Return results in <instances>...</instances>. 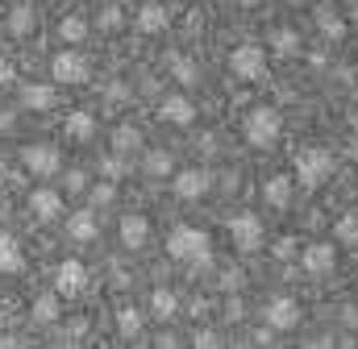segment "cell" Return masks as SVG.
<instances>
[{"instance_id":"cell-6","label":"cell","mask_w":358,"mask_h":349,"mask_svg":"<svg viewBox=\"0 0 358 349\" xmlns=\"http://www.w3.org/2000/svg\"><path fill=\"white\" fill-rule=\"evenodd\" d=\"M59 316H63L59 291H46V295H38V299H34V308H29V320H34V325H59Z\"/></svg>"},{"instance_id":"cell-13","label":"cell","mask_w":358,"mask_h":349,"mask_svg":"<svg viewBox=\"0 0 358 349\" xmlns=\"http://www.w3.org/2000/svg\"><path fill=\"white\" fill-rule=\"evenodd\" d=\"M84 34H88V25H84L80 17H63V21H59V38H63V42H84Z\"/></svg>"},{"instance_id":"cell-9","label":"cell","mask_w":358,"mask_h":349,"mask_svg":"<svg viewBox=\"0 0 358 349\" xmlns=\"http://www.w3.org/2000/svg\"><path fill=\"white\" fill-rule=\"evenodd\" d=\"M34 25H38V21H34V8H29V4H17V8L8 13V21H4V29H8L13 38H25Z\"/></svg>"},{"instance_id":"cell-18","label":"cell","mask_w":358,"mask_h":349,"mask_svg":"<svg viewBox=\"0 0 358 349\" xmlns=\"http://www.w3.org/2000/svg\"><path fill=\"white\" fill-rule=\"evenodd\" d=\"M13 121H17V112H13V108H4V112H0V133H8V129H13Z\"/></svg>"},{"instance_id":"cell-2","label":"cell","mask_w":358,"mask_h":349,"mask_svg":"<svg viewBox=\"0 0 358 349\" xmlns=\"http://www.w3.org/2000/svg\"><path fill=\"white\" fill-rule=\"evenodd\" d=\"M21 163H25V171L38 174V179H50V174L63 171V163H59V150H55V146H25V150H21Z\"/></svg>"},{"instance_id":"cell-8","label":"cell","mask_w":358,"mask_h":349,"mask_svg":"<svg viewBox=\"0 0 358 349\" xmlns=\"http://www.w3.org/2000/svg\"><path fill=\"white\" fill-rule=\"evenodd\" d=\"M171 250H176L179 258H196V254L204 258V237H196L192 229H179L176 237H171Z\"/></svg>"},{"instance_id":"cell-15","label":"cell","mask_w":358,"mask_h":349,"mask_svg":"<svg viewBox=\"0 0 358 349\" xmlns=\"http://www.w3.org/2000/svg\"><path fill=\"white\" fill-rule=\"evenodd\" d=\"M271 117H255V138H271Z\"/></svg>"},{"instance_id":"cell-14","label":"cell","mask_w":358,"mask_h":349,"mask_svg":"<svg viewBox=\"0 0 358 349\" xmlns=\"http://www.w3.org/2000/svg\"><path fill=\"white\" fill-rule=\"evenodd\" d=\"M255 59H259L255 50H242V54H238V67H242L246 75H255V71H259V63H255Z\"/></svg>"},{"instance_id":"cell-16","label":"cell","mask_w":358,"mask_h":349,"mask_svg":"<svg viewBox=\"0 0 358 349\" xmlns=\"http://www.w3.org/2000/svg\"><path fill=\"white\" fill-rule=\"evenodd\" d=\"M134 142H138V133H134V129H117V146H121V150H125V146H134Z\"/></svg>"},{"instance_id":"cell-5","label":"cell","mask_w":358,"mask_h":349,"mask_svg":"<svg viewBox=\"0 0 358 349\" xmlns=\"http://www.w3.org/2000/svg\"><path fill=\"white\" fill-rule=\"evenodd\" d=\"M21 104L34 108V112H46V108L59 104V91L50 84H21Z\"/></svg>"},{"instance_id":"cell-23","label":"cell","mask_w":358,"mask_h":349,"mask_svg":"<svg viewBox=\"0 0 358 349\" xmlns=\"http://www.w3.org/2000/svg\"><path fill=\"white\" fill-rule=\"evenodd\" d=\"M142 29H159V13H146L142 17Z\"/></svg>"},{"instance_id":"cell-22","label":"cell","mask_w":358,"mask_h":349,"mask_svg":"<svg viewBox=\"0 0 358 349\" xmlns=\"http://www.w3.org/2000/svg\"><path fill=\"white\" fill-rule=\"evenodd\" d=\"M167 112H171V117H179V121H183V117H187V104H179V100H176V104H167Z\"/></svg>"},{"instance_id":"cell-7","label":"cell","mask_w":358,"mask_h":349,"mask_svg":"<svg viewBox=\"0 0 358 349\" xmlns=\"http://www.w3.org/2000/svg\"><path fill=\"white\" fill-rule=\"evenodd\" d=\"M21 266H25V258H21L17 237H13L8 229H0V274H17Z\"/></svg>"},{"instance_id":"cell-17","label":"cell","mask_w":358,"mask_h":349,"mask_svg":"<svg viewBox=\"0 0 358 349\" xmlns=\"http://www.w3.org/2000/svg\"><path fill=\"white\" fill-rule=\"evenodd\" d=\"M121 329L134 333V329H138V312H121Z\"/></svg>"},{"instance_id":"cell-20","label":"cell","mask_w":358,"mask_h":349,"mask_svg":"<svg viewBox=\"0 0 358 349\" xmlns=\"http://www.w3.org/2000/svg\"><path fill=\"white\" fill-rule=\"evenodd\" d=\"M179 187H183V195H196V187H200V179H196V174H187V179L179 183Z\"/></svg>"},{"instance_id":"cell-4","label":"cell","mask_w":358,"mask_h":349,"mask_svg":"<svg viewBox=\"0 0 358 349\" xmlns=\"http://www.w3.org/2000/svg\"><path fill=\"white\" fill-rule=\"evenodd\" d=\"M29 212L38 216V221H59L63 216V195L59 191H50V187H38V191H29Z\"/></svg>"},{"instance_id":"cell-19","label":"cell","mask_w":358,"mask_h":349,"mask_svg":"<svg viewBox=\"0 0 358 349\" xmlns=\"http://www.w3.org/2000/svg\"><path fill=\"white\" fill-rule=\"evenodd\" d=\"M84 187V174L80 171H67V191H80Z\"/></svg>"},{"instance_id":"cell-12","label":"cell","mask_w":358,"mask_h":349,"mask_svg":"<svg viewBox=\"0 0 358 349\" xmlns=\"http://www.w3.org/2000/svg\"><path fill=\"white\" fill-rule=\"evenodd\" d=\"M142 237H146V221H142V216L121 221V242H125V246H142Z\"/></svg>"},{"instance_id":"cell-1","label":"cell","mask_w":358,"mask_h":349,"mask_svg":"<svg viewBox=\"0 0 358 349\" xmlns=\"http://www.w3.org/2000/svg\"><path fill=\"white\" fill-rule=\"evenodd\" d=\"M50 75H55V84H84L88 80V63L76 50H59L50 59Z\"/></svg>"},{"instance_id":"cell-3","label":"cell","mask_w":358,"mask_h":349,"mask_svg":"<svg viewBox=\"0 0 358 349\" xmlns=\"http://www.w3.org/2000/svg\"><path fill=\"white\" fill-rule=\"evenodd\" d=\"M84 283H88V270H84V262L67 258L59 270H55V291H59V295H80V291H84Z\"/></svg>"},{"instance_id":"cell-24","label":"cell","mask_w":358,"mask_h":349,"mask_svg":"<svg viewBox=\"0 0 358 349\" xmlns=\"http://www.w3.org/2000/svg\"><path fill=\"white\" fill-rule=\"evenodd\" d=\"M0 179H4V163H0Z\"/></svg>"},{"instance_id":"cell-11","label":"cell","mask_w":358,"mask_h":349,"mask_svg":"<svg viewBox=\"0 0 358 349\" xmlns=\"http://www.w3.org/2000/svg\"><path fill=\"white\" fill-rule=\"evenodd\" d=\"M67 233H71L76 242H92V237H96V216H92V212H71V216H67Z\"/></svg>"},{"instance_id":"cell-10","label":"cell","mask_w":358,"mask_h":349,"mask_svg":"<svg viewBox=\"0 0 358 349\" xmlns=\"http://www.w3.org/2000/svg\"><path fill=\"white\" fill-rule=\"evenodd\" d=\"M63 129H67V138H76V142H88L92 133H96V121H92L88 112H67Z\"/></svg>"},{"instance_id":"cell-21","label":"cell","mask_w":358,"mask_h":349,"mask_svg":"<svg viewBox=\"0 0 358 349\" xmlns=\"http://www.w3.org/2000/svg\"><path fill=\"white\" fill-rule=\"evenodd\" d=\"M0 84H13V63L8 59H0Z\"/></svg>"}]
</instances>
